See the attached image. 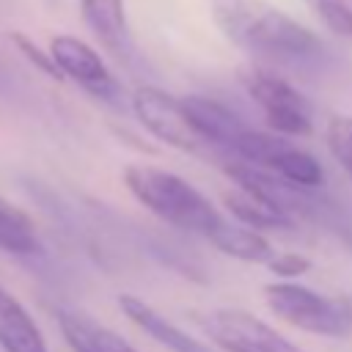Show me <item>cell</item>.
<instances>
[{
    "label": "cell",
    "instance_id": "cell-1",
    "mask_svg": "<svg viewBox=\"0 0 352 352\" xmlns=\"http://www.w3.org/2000/svg\"><path fill=\"white\" fill-rule=\"evenodd\" d=\"M220 33L248 55L302 69L322 58V41L267 0H209Z\"/></svg>",
    "mask_w": 352,
    "mask_h": 352
},
{
    "label": "cell",
    "instance_id": "cell-2",
    "mask_svg": "<svg viewBox=\"0 0 352 352\" xmlns=\"http://www.w3.org/2000/svg\"><path fill=\"white\" fill-rule=\"evenodd\" d=\"M124 184L160 220L182 231L198 234L206 242H212L214 234L228 220L214 209V204L206 195H201L190 182H184L170 170L154 165H126Z\"/></svg>",
    "mask_w": 352,
    "mask_h": 352
},
{
    "label": "cell",
    "instance_id": "cell-3",
    "mask_svg": "<svg viewBox=\"0 0 352 352\" xmlns=\"http://www.w3.org/2000/svg\"><path fill=\"white\" fill-rule=\"evenodd\" d=\"M264 300L270 311L286 324L305 330L311 336L344 338L352 336V297L349 294H319L300 283H272L264 286Z\"/></svg>",
    "mask_w": 352,
    "mask_h": 352
},
{
    "label": "cell",
    "instance_id": "cell-4",
    "mask_svg": "<svg viewBox=\"0 0 352 352\" xmlns=\"http://www.w3.org/2000/svg\"><path fill=\"white\" fill-rule=\"evenodd\" d=\"M239 80L248 96L261 107L267 126L280 135H311L314 132V110L311 102L283 77L248 66L239 72Z\"/></svg>",
    "mask_w": 352,
    "mask_h": 352
},
{
    "label": "cell",
    "instance_id": "cell-5",
    "mask_svg": "<svg viewBox=\"0 0 352 352\" xmlns=\"http://www.w3.org/2000/svg\"><path fill=\"white\" fill-rule=\"evenodd\" d=\"M132 113L148 129V135L179 151L204 154L209 148L206 138L190 121L184 102L157 85H138L132 91Z\"/></svg>",
    "mask_w": 352,
    "mask_h": 352
},
{
    "label": "cell",
    "instance_id": "cell-6",
    "mask_svg": "<svg viewBox=\"0 0 352 352\" xmlns=\"http://www.w3.org/2000/svg\"><path fill=\"white\" fill-rule=\"evenodd\" d=\"M234 154L261 170H270V173L286 179V182H294L302 187L324 184V170H322L319 160L314 154H308L305 148H297L294 143H289L280 135L248 129Z\"/></svg>",
    "mask_w": 352,
    "mask_h": 352
},
{
    "label": "cell",
    "instance_id": "cell-7",
    "mask_svg": "<svg viewBox=\"0 0 352 352\" xmlns=\"http://www.w3.org/2000/svg\"><path fill=\"white\" fill-rule=\"evenodd\" d=\"M201 322L206 336L226 352H302L297 344L248 311L220 308L206 314Z\"/></svg>",
    "mask_w": 352,
    "mask_h": 352
},
{
    "label": "cell",
    "instance_id": "cell-8",
    "mask_svg": "<svg viewBox=\"0 0 352 352\" xmlns=\"http://www.w3.org/2000/svg\"><path fill=\"white\" fill-rule=\"evenodd\" d=\"M50 52H52L63 77L74 80L80 88H85L88 94H94L99 99H107V102L118 99L121 88H118L116 77L110 74V69L104 66V60L99 58V52L91 44H85L77 36L60 33L50 41Z\"/></svg>",
    "mask_w": 352,
    "mask_h": 352
},
{
    "label": "cell",
    "instance_id": "cell-9",
    "mask_svg": "<svg viewBox=\"0 0 352 352\" xmlns=\"http://www.w3.org/2000/svg\"><path fill=\"white\" fill-rule=\"evenodd\" d=\"M80 14L107 55L118 63L135 60V41L124 14V0H80Z\"/></svg>",
    "mask_w": 352,
    "mask_h": 352
},
{
    "label": "cell",
    "instance_id": "cell-10",
    "mask_svg": "<svg viewBox=\"0 0 352 352\" xmlns=\"http://www.w3.org/2000/svg\"><path fill=\"white\" fill-rule=\"evenodd\" d=\"M184 110L190 116V121L195 124V129L206 138L209 146L214 148H226V151H236L239 140L245 138V132L250 129L234 110H228L226 104H220L217 99L209 96H182Z\"/></svg>",
    "mask_w": 352,
    "mask_h": 352
},
{
    "label": "cell",
    "instance_id": "cell-11",
    "mask_svg": "<svg viewBox=\"0 0 352 352\" xmlns=\"http://www.w3.org/2000/svg\"><path fill=\"white\" fill-rule=\"evenodd\" d=\"M118 308L124 311V316L132 324H138L146 336H151L157 344L168 346L170 352H214L212 346H206L204 341L190 336L187 330H182L173 322H168L160 311H154L148 302H143L135 294H118Z\"/></svg>",
    "mask_w": 352,
    "mask_h": 352
},
{
    "label": "cell",
    "instance_id": "cell-12",
    "mask_svg": "<svg viewBox=\"0 0 352 352\" xmlns=\"http://www.w3.org/2000/svg\"><path fill=\"white\" fill-rule=\"evenodd\" d=\"M0 346L6 352H47L44 336L25 305L0 286Z\"/></svg>",
    "mask_w": 352,
    "mask_h": 352
},
{
    "label": "cell",
    "instance_id": "cell-13",
    "mask_svg": "<svg viewBox=\"0 0 352 352\" xmlns=\"http://www.w3.org/2000/svg\"><path fill=\"white\" fill-rule=\"evenodd\" d=\"M223 206L231 212L234 220L250 226V228H292L294 220L278 209L272 201H267L261 192L250 190V187H242V184H234L228 192H223Z\"/></svg>",
    "mask_w": 352,
    "mask_h": 352
},
{
    "label": "cell",
    "instance_id": "cell-14",
    "mask_svg": "<svg viewBox=\"0 0 352 352\" xmlns=\"http://www.w3.org/2000/svg\"><path fill=\"white\" fill-rule=\"evenodd\" d=\"M209 245H214L220 253L242 258V261H270L275 256L272 245L258 234V228H250L239 220H226Z\"/></svg>",
    "mask_w": 352,
    "mask_h": 352
},
{
    "label": "cell",
    "instance_id": "cell-15",
    "mask_svg": "<svg viewBox=\"0 0 352 352\" xmlns=\"http://www.w3.org/2000/svg\"><path fill=\"white\" fill-rule=\"evenodd\" d=\"M0 250L16 253V256H33L41 250L30 220L3 198H0Z\"/></svg>",
    "mask_w": 352,
    "mask_h": 352
},
{
    "label": "cell",
    "instance_id": "cell-16",
    "mask_svg": "<svg viewBox=\"0 0 352 352\" xmlns=\"http://www.w3.org/2000/svg\"><path fill=\"white\" fill-rule=\"evenodd\" d=\"M58 324L74 352H110L107 341H104V327H99L91 316H85L74 308H60Z\"/></svg>",
    "mask_w": 352,
    "mask_h": 352
},
{
    "label": "cell",
    "instance_id": "cell-17",
    "mask_svg": "<svg viewBox=\"0 0 352 352\" xmlns=\"http://www.w3.org/2000/svg\"><path fill=\"white\" fill-rule=\"evenodd\" d=\"M316 19L336 36L352 38V0H302Z\"/></svg>",
    "mask_w": 352,
    "mask_h": 352
},
{
    "label": "cell",
    "instance_id": "cell-18",
    "mask_svg": "<svg viewBox=\"0 0 352 352\" xmlns=\"http://www.w3.org/2000/svg\"><path fill=\"white\" fill-rule=\"evenodd\" d=\"M324 140H327L333 160L352 179V116H330Z\"/></svg>",
    "mask_w": 352,
    "mask_h": 352
},
{
    "label": "cell",
    "instance_id": "cell-19",
    "mask_svg": "<svg viewBox=\"0 0 352 352\" xmlns=\"http://www.w3.org/2000/svg\"><path fill=\"white\" fill-rule=\"evenodd\" d=\"M11 44H14L41 74H47V77H52V80H63V74H60V69H58L52 52H44L33 38H28V36L19 33V30H14V33H11Z\"/></svg>",
    "mask_w": 352,
    "mask_h": 352
},
{
    "label": "cell",
    "instance_id": "cell-20",
    "mask_svg": "<svg viewBox=\"0 0 352 352\" xmlns=\"http://www.w3.org/2000/svg\"><path fill=\"white\" fill-rule=\"evenodd\" d=\"M270 272L280 275V278H300L311 270V258L308 256H300V253H278L267 261Z\"/></svg>",
    "mask_w": 352,
    "mask_h": 352
},
{
    "label": "cell",
    "instance_id": "cell-21",
    "mask_svg": "<svg viewBox=\"0 0 352 352\" xmlns=\"http://www.w3.org/2000/svg\"><path fill=\"white\" fill-rule=\"evenodd\" d=\"M104 341H107V349H110V352H138L126 338H121L118 333H113V330H107V327H104Z\"/></svg>",
    "mask_w": 352,
    "mask_h": 352
}]
</instances>
